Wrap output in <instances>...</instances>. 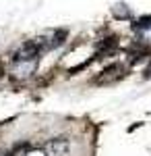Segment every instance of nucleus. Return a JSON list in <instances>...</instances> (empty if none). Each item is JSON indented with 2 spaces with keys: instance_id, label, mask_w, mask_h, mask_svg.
I'll use <instances>...</instances> for the list:
<instances>
[{
  "instance_id": "0eeeda50",
  "label": "nucleus",
  "mask_w": 151,
  "mask_h": 156,
  "mask_svg": "<svg viewBox=\"0 0 151 156\" xmlns=\"http://www.w3.org/2000/svg\"><path fill=\"white\" fill-rule=\"evenodd\" d=\"M145 77H151V65L147 67V69H145Z\"/></svg>"
},
{
  "instance_id": "423d86ee",
  "label": "nucleus",
  "mask_w": 151,
  "mask_h": 156,
  "mask_svg": "<svg viewBox=\"0 0 151 156\" xmlns=\"http://www.w3.org/2000/svg\"><path fill=\"white\" fill-rule=\"evenodd\" d=\"M25 156H48V152L44 148H31V150H27Z\"/></svg>"
},
{
  "instance_id": "7ed1b4c3",
  "label": "nucleus",
  "mask_w": 151,
  "mask_h": 156,
  "mask_svg": "<svg viewBox=\"0 0 151 156\" xmlns=\"http://www.w3.org/2000/svg\"><path fill=\"white\" fill-rule=\"evenodd\" d=\"M118 77H122V67L120 65H112V67H108L102 71V75L95 79V83H112V81H116Z\"/></svg>"
},
{
  "instance_id": "f03ea898",
  "label": "nucleus",
  "mask_w": 151,
  "mask_h": 156,
  "mask_svg": "<svg viewBox=\"0 0 151 156\" xmlns=\"http://www.w3.org/2000/svg\"><path fill=\"white\" fill-rule=\"evenodd\" d=\"M48 156H69L70 154V142L66 137H52L44 148Z\"/></svg>"
},
{
  "instance_id": "f257e3e1",
  "label": "nucleus",
  "mask_w": 151,
  "mask_h": 156,
  "mask_svg": "<svg viewBox=\"0 0 151 156\" xmlns=\"http://www.w3.org/2000/svg\"><path fill=\"white\" fill-rule=\"evenodd\" d=\"M46 52V42H44V36L42 37H33V40H27L23 42L19 48L12 52V62H29V60H37L39 54Z\"/></svg>"
},
{
  "instance_id": "6e6552de",
  "label": "nucleus",
  "mask_w": 151,
  "mask_h": 156,
  "mask_svg": "<svg viewBox=\"0 0 151 156\" xmlns=\"http://www.w3.org/2000/svg\"><path fill=\"white\" fill-rule=\"evenodd\" d=\"M0 77H2V67H0Z\"/></svg>"
},
{
  "instance_id": "39448f33",
  "label": "nucleus",
  "mask_w": 151,
  "mask_h": 156,
  "mask_svg": "<svg viewBox=\"0 0 151 156\" xmlns=\"http://www.w3.org/2000/svg\"><path fill=\"white\" fill-rule=\"evenodd\" d=\"M133 29H135V31H145V29H151V15L137 19V21L133 23Z\"/></svg>"
},
{
  "instance_id": "20e7f679",
  "label": "nucleus",
  "mask_w": 151,
  "mask_h": 156,
  "mask_svg": "<svg viewBox=\"0 0 151 156\" xmlns=\"http://www.w3.org/2000/svg\"><path fill=\"white\" fill-rule=\"evenodd\" d=\"M35 62L37 60H29V62H17L15 65V73L19 75V77H27V75H31L35 69Z\"/></svg>"
}]
</instances>
